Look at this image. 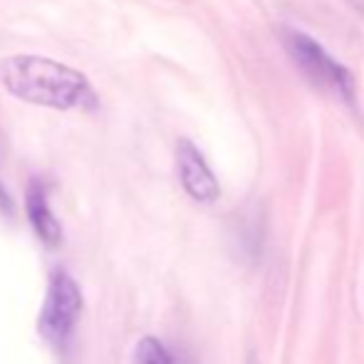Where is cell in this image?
Listing matches in <instances>:
<instances>
[{
  "label": "cell",
  "instance_id": "cell-1",
  "mask_svg": "<svg viewBox=\"0 0 364 364\" xmlns=\"http://www.w3.org/2000/svg\"><path fill=\"white\" fill-rule=\"evenodd\" d=\"M0 85L15 100L48 109H95L97 95L80 70L43 55H10L0 60Z\"/></svg>",
  "mask_w": 364,
  "mask_h": 364
},
{
  "label": "cell",
  "instance_id": "cell-2",
  "mask_svg": "<svg viewBox=\"0 0 364 364\" xmlns=\"http://www.w3.org/2000/svg\"><path fill=\"white\" fill-rule=\"evenodd\" d=\"M82 290L68 270H55L50 275L48 292L40 307L38 330L58 350H65L82 315Z\"/></svg>",
  "mask_w": 364,
  "mask_h": 364
},
{
  "label": "cell",
  "instance_id": "cell-3",
  "mask_svg": "<svg viewBox=\"0 0 364 364\" xmlns=\"http://www.w3.org/2000/svg\"><path fill=\"white\" fill-rule=\"evenodd\" d=\"M285 48L297 63V68L305 73L317 87H325L327 92L342 97L347 105H355V77L342 63H337L315 38L297 30L285 33Z\"/></svg>",
  "mask_w": 364,
  "mask_h": 364
},
{
  "label": "cell",
  "instance_id": "cell-4",
  "mask_svg": "<svg viewBox=\"0 0 364 364\" xmlns=\"http://www.w3.org/2000/svg\"><path fill=\"white\" fill-rule=\"evenodd\" d=\"M176 168L181 186L193 201L213 203L220 196V186L216 173L211 171L206 156L198 151V146L188 139H178L176 144Z\"/></svg>",
  "mask_w": 364,
  "mask_h": 364
},
{
  "label": "cell",
  "instance_id": "cell-5",
  "mask_svg": "<svg viewBox=\"0 0 364 364\" xmlns=\"http://www.w3.org/2000/svg\"><path fill=\"white\" fill-rule=\"evenodd\" d=\"M25 213L33 225L35 235L43 240L48 248H58L63 243V225L53 213L48 201V188L40 178H30L28 191H25Z\"/></svg>",
  "mask_w": 364,
  "mask_h": 364
},
{
  "label": "cell",
  "instance_id": "cell-6",
  "mask_svg": "<svg viewBox=\"0 0 364 364\" xmlns=\"http://www.w3.org/2000/svg\"><path fill=\"white\" fill-rule=\"evenodd\" d=\"M134 364H173L171 352L156 337H141L134 352Z\"/></svg>",
  "mask_w": 364,
  "mask_h": 364
},
{
  "label": "cell",
  "instance_id": "cell-7",
  "mask_svg": "<svg viewBox=\"0 0 364 364\" xmlns=\"http://www.w3.org/2000/svg\"><path fill=\"white\" fill-rule=\"evenodd\" d=\"M15 211V203L13 198H10L8 188L3 186V181H0V213H5V216H13Z\"/></svg>",
  "mask_w": 364,
  "mask_h": 364
}]
</instances>
